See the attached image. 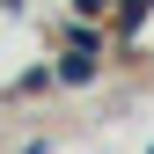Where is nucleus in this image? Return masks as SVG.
I'll list each match as a JSON object with an SVG mask.
<instances>
[{
	"mask_svg": "<svg viewBox=\"0 0 154 154\" xmlns=\"http://www.w3.org/2000/svg\"><path fill=\"white\" fill-rule=\"evenodd\" d=\"M59 81H73V88H81V81H95V44H73V51H66Z\"/></svg>",
	"mask_w": 154,
	"mask_h": 154,
	"instance_id": "f257e3e1",
	"label": "nucleus"
},
{
	"mask_svg": "<svg viewBox=\"0 0 154 154\" xmlns=\"http://www.w3.org/2000/svg\"><path fill=\"white\" fill-rule=\"evenodd\" d=\"M73 8H81V15H103V8H110V0H73Z\"/></svg>",
	"mask_w": 154,
	"mask_h": 154,
	"instance_id": "f03ea898",
	"label": "nucleus"
},
{
	"mask_svg": "<svg viewBox=\"0 0 154 154\" xmlns=\"http://www.w3.org/2000/svg\"><path fill=\"white\" fill-rule=\"evenodd\" d=\"M0 8H8V0H0Z\"/></svg>",
	"mask_w": 154,
	"mask_h": 154,
	"instance_id": "7ed1b4c3",
	"label": "nucleus"
}]
</instances>
